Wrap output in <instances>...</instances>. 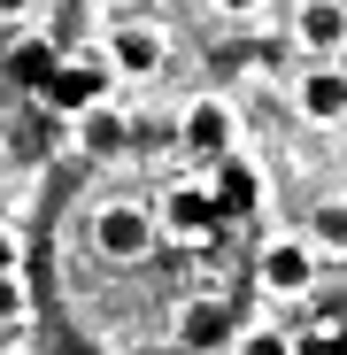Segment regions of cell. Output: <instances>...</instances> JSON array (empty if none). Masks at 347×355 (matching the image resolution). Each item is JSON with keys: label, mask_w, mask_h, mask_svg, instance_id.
Wrapping results in <instances>:
<instances>
[{"label": "cell", "mask_w": 347, "mask_h": 355, "mask_svg": "<svg viewBox=\"0 0 347 355\" xmlns=\"http://www.w3.org/2000/svg\"><path fill=\"white\" fill-rule=\"evenodd\" d=\"M62 116H93L100 101H108V78H100V62H54V78L39 85Z\"/></svg>", "instance_id": "1"}, {"label": "cell", "mask_w": 347, "mask_h": 355, "mask_svg": "<svg viewBox=\"0 0 347 355\" xmlns=\"http://www.w3.org/2000/svg\"><path fill=\"white\" fill-rule=\"evenodd\" d=\"M208 193H216V216H224V224H240V216H255V209H263V178H255V162L224 155V162H216V178H208Z\"/></svg>", "instance_id": "2"}, {"label": "cell", "mask_w": 347, "mask_h": 355, "mask_svg": "<svg viewBox=\"0 0 347 355\" xmlns=\"http://www.w3.org/2000/svg\"><path fill=\"white\" fill-rule=\"evenodd\" d=\"M162 224L178 232V240H208V232H216L224 216H216V193H208V186H170V201H162Z\"/></svg>", "instance_id": "3"}, {"label": "cell", "mask_w": 347, "mask_h": 355, "mask_svg": "<svg viewBox=\"0 0 347 355\" xmlns=\"http://www.w3.org/2000/svg\"><path fill=\"white\" fill-rule=\"evenodd\" d=\"M309 278H317V263H309V248H301V240L263 248V286H270V293H301Z\"/></svg>", "instance_id": "4"}, {"label": "cell", "mask_w": 347, "mask_h": 355, "mask_svg": "<svg viewBox=\"0 0 347 355\" xmlns=\"http://www.w3.org/2000/svg\"><path fill=\"white\" fill-rule=\"evenodd\" d=\"M294 39H301V46H317V54H332V46L347 39V8H339V0H301Z\"/></svg>", "instance_id": "5"}, {"label": "cell", "mask_w": 347, "mask_h": 355, "mask_svg": "<svg viewBox=\"0 0 347 355\" xmlns=\"http://www.w3.org/2000/svg\"><path fill=\"white\" fill-rule=\"evenodd\" d=\"M147 240H154V224H147L139 209H108V216H100V255L132 263V255H147Z\"/></svg>", "instance_id": "6"}, {"label": "cell", "mask_w": 347, "mask_h": 355, "mask_svg": "<svg viewBox=\"0 0 347 355\" xmlns=\"http://www.w3.org/2000/svg\"><path fill=\"white\" fill-rule=\"evenodd\" d=\"M108 62L124 70V78H147V70H162V31H147V24H124V31H116V46H108Z\"/></svg>", "instance_id": "7"}, {"label": "cell", "mask_w": 347, "mask_h": 355, "mask_svg": "<svg viewBox=\"0 0 347 355\" xmlns=\"http://www.w3.org/2000/svg\"><path fill=\"white\" fill-rule=\"evenodd\" d=\"M186 147H201V155H231V108L224 101H193V116H186Z\"/></svg>", "instance_id": "8"}, {"label": "cell", "mask_w": 347, "mask_h": 355, "mask_svg": "<svg viewBox=\"0 0 347 355\" xmlns=\"http://www.w3.org/2000/svg\"><path fill=\"white\" fill-rule=\"evenodd\" d=\"M301 116H309V124H339V116H347V78L339 70H309L301 78Z\"/></svg>", "instance_id": "9"}, {"label": "cell", "mask_w": 347, "mask_h": 355, "mask_svg": "<svg viewBox=\"0 0 347 355\" xmlns=\"http://www.w3.org/2000/svg\"><path fill=\"white\" fill-rule=\"evenodd\" d=\"M309 224H317V248H339L347 255V201H324Z\"/></svg>", "instance_id": "10"}, {"label": "cell", "mask_w": 347, "mask_h": 355, "mask_svg": "<svg viewBox=\"0 0 347 355\" xmlns=\"http://www.w3.org/2000/svg\"><path fill=\"white\" fill-rule=\"evenodd\" d=\"M116 139H124V116H116V108H93V116H85V147H116Z\"/></svg>", "instance_id": "11"}, {"label": "cell", "mask_w": 347, "mask_h": 355, "mask_svg": "<svg viewBox=\"0 0 347 355\" xmlns=\"http://www.w3.org/2000/svg\"><path fill=\"white\" fill-rule=\"evenodd\" d=\"M16 70H24V78H39V85H46V78H54V54H46V46H24V54H16Z\"/></svg>", "instance_id": "12"}, {"label": "cell", "mask_w": 347, "mask_h": 355, "mask_svg": "<svg viewBox=\"0 0 347 355\" xmlns=\"http://www.w3.org/2000/svg\"><path fill=\"white\" fill-rule=\"evenodd\" d=\"M240 355H294V340H278V332H247Z\"/></svg>", "instance_id": "13"}, {"label": "cell", "mask_w": 347, "mask_h": 355, "mask_svg": "<svg viewBox=\"0 0 347 355\" xmlns=\"http://www.w3.org/2000/svg\"><path fill=\"white\" fill-rule=\"evenodd\" d=\"M216 332H224V309H193L186 317V340H216Z\"/></svg>", "instance_id": "14"}, {"label": "cell", "mask_w": 347, "mask_h": 355, "mask_svg": "<svg viewBox=\"0 0 347 355\" xmlns=\"http://www.w3.org/2000/svg\"><path fill=\"white\" fill-rule=\"evenodd\" d=\"M24 317V278H0V324Z\"/></svg>", "instance_id": "15"}, {"label": "cell", "mask_w": 347, "mask_h": 355, "mask_svg": "<svg viewBox=\"0 0 347 355\" xmlns=\"http://www.w3.org/2000/svg\"><path fill=\"white\" fill-rule=\"evenodd\" d=\"M294 355H332V332H309V340H301Z\"/></svg>", "instance_id": "16"}, {"label": "cell", "mask_w": 347, "mask_h": 355, "mask_svg": "<svg viewBox=\"0 0 347 355\" xmlns=\"http://www.w3.org/2000/svg\"><path fill=\"white\" fill-rule=\"evenodd\" d=\"M0 278H16V240L0 232Z\"/></svg>", "instance_id": "17"}, {"label": "cell", "mask_w": 347, "mask_h": 355, "mask_svg": "<svg viewBox=\"0 0 347 355\" xmlns=\"http://www.w3.org/2000/svg\"><path fill=\"white\" fill-rule=\"evenodd\" d=\"M224 8H231V16H247V8H263V0H224Z\"/></svg>", "instance_id": "18"}, {"label": "cell", "mask_w": 347, "mask_h": 355, "mask_svg": "<svg viewBox=\"0 0 347 355\" xmlns=\"http://www.w3.org/2000/svg\"><path fill=\"white\" fill-rule=\"evenodd\" d=\"M24 8H31V0H0V16H24Z\"/></svg>", "instance_id": "19"}, {"label": "cell", "mask_w": 347, "mask_h": 355, "mask_svg": "<svg viewBox=\"0 0 347 355\" xmlns=\"http://www.w3.org/2000/svg\"><path fill=\"white\" fill-rule=\"evenodd\" d=\"M332 355H347V332H332Z\"/></svg>", "instance_id": "20"}]
</instances>
